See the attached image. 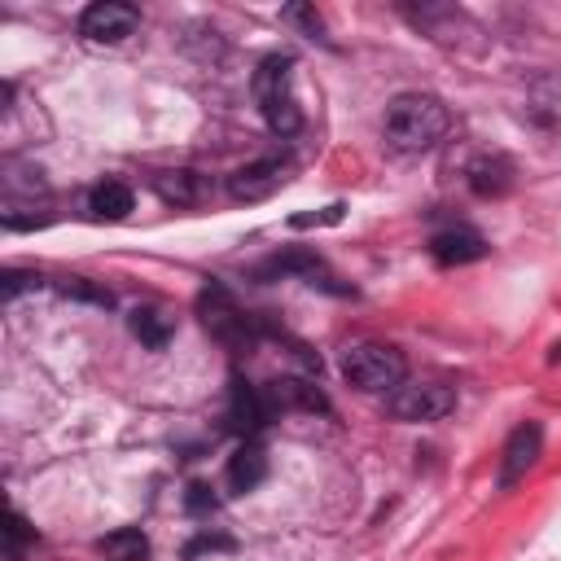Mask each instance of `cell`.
<instances>
[{
  "label": "cell",
  "instance_id": "cell-1",
  "mask_svg": "<svg viewBox=\"0 0 561 561\" xmlns=\"http://www.w3.org/2000/svg\"><path fill=\"white\" fill-rule=\"evenodd\" d=\"M447 105L430 92H399L386 105V140L399 153H425L447 136Z\"/></svg>",
  "mask_w": 561,
  "mask_h": 561
},
{
  "label": "cell",
  "instance_id": "cell-2",
  "mask_svg": "<svg viewBox=\"0 0 561 561\" xmlns=\"http://www.w3.org/2000/svg\"><path fill=\"white\" fill-rule=\"evenodd\" d=\"M403 355L390 342H351L342 351V377L364 394H390L403 386Z\"/></svg>",
  "mask_w": 561,
  "mask_h": 561
},
{
  "label": "cell",
  "instance_id": "cell-3",
  "mask_svg": "<svg viewBox=\"0 0 561 561\" xmlns=\"http://www.w3.org/2000/svg\"><path fill=\"white\" fill-rule=\"evenodd\" d=\"M289 57H263L254 70V101L267 118V127L276 136H294L302 127V110L294 101V83H289Z\"/></svg>",
  "mask_w": 561,
  "mask_h": 561
},
{
  "label": "cell",
  "instance_id": "cell-4",
  "mask_svg": "<svg viewBox=\"0 0 561 561\" xmlns=\"http://www.w3.org/2000/svg\"><path fill=\"white\" fill-rule=\"evenodd\" d=\"M456 408V394L451 386L443 381H403L399 390L386 394V412L394 421H408V425H421V421H438Z\"/></svg>",
  "mask_w": 561,
  "mask_h": 561
},
{
  "label": "cell",
  "instance_id": "cell-5",
  "mask_svg": "<svg viewBox=\"0 0 561 561\" xmlns=\"http://www.w3.org/2000/svg\"><path fill=\"white\" fill-rule=\"evenodd\" d=\"M136 26H140V9L123 0H96L79 18V35L92 44H123L127 35H136Z\"/></svg>",
  "mask_w": 561,
  "mask_h": 561
},
{
  "label": "cell",
  "instance_id": "cell-6",
  "mask_svg": "<svg viewBox=\"0 0 561 561\" xmlns=\"http://www.w3.org/2000/svg\"><path fill=\"white\" fill-rule=\"evenodd\" d=\"M263 408L272 412H329V399L320 394V386H311L307 377H276L263 390Z\"/></svg>",
  "mask_w": 561,
  "mask_h": 561
},
{
  "label": "cell",
  "instance_id": "cell-7",
  "mask_svg": "<svg viewBox=\"0 0 561 561\" xmlns=\"http://www.w3.org/2000/svg\"><path fill=\"white\" fill-rule=\"evenodd\" d=\"M285 180H289V162L285 158H259V162H250V167L228 175V193L237 202H259V197L276 193Z\"/></svg>",
  "mask_w": 561,
  "mask_h": 561
},
{
  "label": "cell",
  "instance_id": "cell-8",
  "mask_svg": "<svg viewBox=\"0 0 561 561\" xmlns=\"http://www.w3.org/2000/svg\"><path fill=\"white\" fill-rule=\"evenodd\" d=\"M539 451H543V430H539L535 421L517 425V430L508 434V443H504V460H500V486H513L517 478H526V469L539 460Z\"/></svg>",
  "mask_w": 561,
  "mask_h": 561
},
{
  "label": "cell",
  "instance_id": "cell-9",
  "mask_svg": "<svg viewBox=\"0 0 561 561\" xmlns=\"http://www.w3.org/2000/svg\"><path fill=\"white\" fill-rule=\"evenodd\" d=\"M202 316H206V329H210L215 337H224V342H250L245 316L232 307V298H228L219 285H210V289L202 294Z\"/></svg>",
  "mask_w": 561,
  "mask_h": 561
},
{
  "label": "cell",
  "instance_id": "cell-10",
  "mask_svg": "<svg viewBox=\"0 0 561 561\" xmlns=\"http://www.w3.org/2000/svg\"><path fill=\"white\" fill-rule=\"evenodd\" d=\"M263 478H267V456H263V447H259V443H241V447L228 456V469H224L228 491L245 495V491H254Z\"/></svg>",
  "mask_w": 561,
  "mask_h": 561
},
{
  "label": "cell",
  "instance_id": "cell-11",
  "mask_svg": "<svg viewBox=\"0 0 561 561\" xmlns=\"http://www.w3.org/2000/svg\"><path fill=\"white\" fill-rule=\"evenodd\" d=\"M430 254H434L438 263H473V259L486 254V241H482L473 228H447V232H438V237L430 241Z\"/></svg>",
  "mask_w": 561,
  "mask_h": 561
},
{
  "label": "cell",
  "instance_id": "cell-12",
  "mask_svg": "<svg viewBox=\"0 0 561 561\" xmlns=\"http://www.w3.org/2000/svg\"><path fill=\"white\" fill-rule=\"evenodd\" d=\"M136 206V193L123 184V180H101L92 193H88V210L96 219H127Z\"/></svg>",
  "mask_w": 561,
  "mask_h": 561
},
{
  "label": "cell",
  "instance_id": "cell-13",
  "mask_svg": "<svg viewBox=\"0 0 561 561\" xmlns=\"http://www.w3.org/2000/svg\"><path fill=\"white\" fill-rule=\"evenodd\" d=\"M127 329H131L149 351H162V346L171 342V333H175L171 316H167V311H158V307H136V311L127 316Z\"/></svg>",
  "mask_w": 561,
  "mask_h": 561
},
{
  "label": "cell",
  "instance_id": "cell-14",
  "mask_svg": "<svg viewBox=\"0 0 561 561\" xmlns=\"http://www.w3.org/2000/svg\"><path fill=\"white\" fill-rule=\"evenodd\" d=\"M153 188H158L167 202H175V206H197V202L206 197V180H202L197 171H162V175L153 180Z\"/></svg>",
  "mask_w": 561,
  "mask_h": 561
},
{
  "label": "cell",
  "instance_id": "cell-15",
  "mask_svg": "<svg viewBox=\"0 0 561 561\" xmlns=\"http://www.w3.org/2000/svg\"><path fill=\"white\" fill-rule=\"evenodd\" d=\"M263 421H267L263 394H254V390H245V386L237 381V386H232V403H228V425L241 430V434H250V430H259Z\"/></svg>",
  "mask_w": 561,
  "mask_h": 561
},
{
  "label": "cell",
  "instance_id": "cell-16",
  "mask_svg": "<svg viewBox=\"0 0 561 561\" xmlns=\"http://www.w3.org/2000/svg\"><path fill=\"white\" fill-rule=\"evenodd\" d=\"M508 184L513 180H508V162L504 158H478V162H469V188L478 197H500Z\"/></svg>",
  "mask_w": 561,
  "mask_h": 561
},
{
  "label": "cell",
  "instance_id": "cell-17",
  "mask_svg": "<svg viewBox=\"0 0 561 561\" xmlns=\"http://www.w3.org/2000/svg\"><path fill=\"white\" fill-rule=\"evenodd\" d=\"M96 552L105 561H145L149 557V539L140 530H114V535H105L96 543Z\"/></svg>",
  "mask_w": 561,
  "mask_h": 561
},
{
  "label": "cell",
  "instance_id": "cell-18",
  "mask_svg": "<svg viewBox=\"0 0 561 561\" xmlns=\"http://www.w3.org/2000/svg\"><path fill=\"white\" fill-rule=\"evenodd\" d=\"M61 294H75V298H92V302L110 307V289H92V285H88V280H79V276H70V280L61 285Z\"/></svg>",
  "mask_w": 561,
  "mask_h": 561
},
{
  "label": "cell",
  "instance_id": "cell-19",
  "mask_svg": "<svg viewBox=\"0 0 561 561\" xmlns=\"http://www.w3.org/2000/svg\"><path fill=\"white\" fill-rule=\"evenodd\" d=\"M31 539V530H26V522L18 517V513H9V561H22V543Z\"/></svg>",
  "mask_w": 561,
  "mask_h": 561
},
{
  "label": "cell",
  "instance_id": "cell-20",
  "mask_svg": "<svg viewBox=\"0 0 561 561\" xmlns=\"http://www.w3.org/2000/svg\"><path fill=\"white\" fill-rule=\"evenodd\" d=\"M285 22H302L307 35H320V18H316L307 4H289V9H285Z\"/></svg>",
  "mask_w": 561,
  "mask_h": 561
},
{
  "label": "cell",
  "instance_id": "cell-21",
  "mask_svg": "<svg viewBox=\"0 0 561 561\" xmlns=\"http://www.w3.org/2000/svg\"><path fill=\"white\" fill-rule=\"evenodd\" d=\"M188 491H193V495H188V504H193V513H202V508H215V500L206 495V486H202V482H197V486H188Z\"/></svg>",
  "mask_w": 561,
  "mask_h": 561
}]
</instances>
